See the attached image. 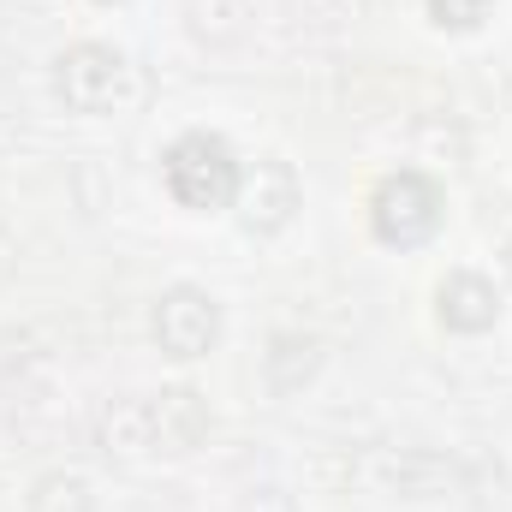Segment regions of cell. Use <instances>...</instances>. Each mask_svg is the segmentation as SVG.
I'll list each match as a JSON object with an SVG mask.
<instances>
[{
	"label": "cell",
	"instance_id": "6da1fadb",
	"mask_svg": "<svg viewBox=\"0 0 512 512\" xmlns=\"http://www.w3.org/2000/svg\"><path fill=\"white\" fill-rule=\"evenodd\" d=\"M239 149L221 137V131H179L161 155V185L179 209L191 215H215V209H233V191H239Z\"/></svg>",
	"mask_w": 512,
	"mask_h": 512
},
{
	"label": "cell",
	"instance_id": "7a4b0ae2",
	"mask_svg": "<svg viewBox=\"0 0 512 512\" xmlns=\"http://www.w3.org/2000/svg\"><path fill=\"white\" fill-rule=\"evenodd\" d=\"M48 90L66 114H84V120H108L131 102V60L114 42H72L54 54V72H48Z\"/></svg>",
	"mask_w": 512,
	"mask_h": 512
},
{
	"label": "cell",
	"instance_id": "3957f363",
	"mask_svg": "<svg viewBox=\"0 0 512 512\" xmlns=\"http://www.w3.org/2000/svg\"><path fill=\"white\" fill-rule=\"evenodd\" d=\"M441 221H447V191L429 173L393 167V173L376 179V191H370V233H376V245H387V251H423L441 233Z\"/></svg>",
	"mask_w": 512,
	"mask_h": 512
},
{
	"label": "cell",
	"instance_id": "277c9868",
	"mask_svg": "<svg viewBox=\"0 0 512 512\" xmlns=\"http://www.w3.org/2000/svg\"><path fill=\"white\" fill-rule=\"evenodd\" d=\"M221 304H215V292H203V286H191V280H179V286H167L155 304H149V340L161 346V358H173V364H197V358H209L215 346H221Z\"/></svg>",
	"mask_w": 512,
	"mask_h": 512
},
{
	"label": "cell",
	"instance_id": "5b68a950",
	"mask_svg": "<svg viewBox=\"0 0 512 512\" xmlns=\"http://www.w3.org/2000/svg\"><path fill=\"white\" fill-rule=\"evenodd\" d=\"M304 209V179L286 155H256L239 173V191H233V215L251 239H280Z\"/></svg>",
	"mask_w": 512,
	"mask_h": 512
},
{
	"label": "cell",
	"instance_id": "8992f818",
	"mask_svg": "<svg viewBox=\"0 0 512 512\" xmlns=\"http://www.w3.org/2000/svg\"><path fill=\"white\" fill-rule=\"evenodd\" d=\"M435 322L447 334H489L501 322V286L477 268H453L435 286Z\"/></svg>",
	"mask_w": 512,
	"mask_h": 512
},
{
	"label": "cell",
	"instance_id": "52a82bcc",
	"mask_svg": "<svg viewBox=\"0 0 512 512\" xmlns=\"http://www.w3.org/2000/svg\"><path fill=\"white\" fill-rule=\"evenodd\" d=\"M96 447L120 465L137 459H155L161 441H155V411H149V393H120L96 411Z\"/></svg>",
	"mask_w": 512,
	"mask_h": 512
},
{
	"label": "cell",
	"instance_id": "ba28073f",
	"mask_svg": "<svg viewBox=\"0 0 512 512\" xmlns=\"http://www.w3.org/2000/svg\"><path fill=\"white\" fill-rule=\"evenodd\" d=\"M149 411H155L161 453H197L215 429V411L197 387H161V393H149Z\"/></svg>",
	"mask_w": 512,
	"mask_h": 512
},
{
	"label": "cell",
	"instance_id": "9c48e42d",
	"mask_svg": "<svg viewBox=\"0 0 512 512\" xmlns=\"http://www.w3.org/2000/svg\"><path fill=\"white\" fill-rule=\"evenodd\" d=\"M256 30V0H185V36L209 54L245 48Z\"/></svg>",
	"mask_w": 512,
	"mask_h": 512
},
{
	"label": "cell",
	"instance_id": "30bf717a",
	"mask_svg": "<svg viewBox=\"0 0 512 512\" xmlns=\"http://www.w3.org/2000/svg\"><path fill=\"white\" fill-rule=\"evenodd\" d=\"M316 370H322V340L304 334V328H280L268 340V352H262V376H268V387L280 399L286 393H304V387L316 382Z\"/></svg>",
	"mask_w": 512,
	"mask_h": 512
},
{
	"label": "cell",
	"instance_id": "8fae6325",
	"mask_svg": "<svg viewBox=\"0 0 512 512\" xmlns=\"http://www.w3.org/2000/svg\"><path fill=\"white\" fill-rule=\"evenodd\" d=\"M24 512H96V495H90L84 477H72V471H48V477L30 483Z\"/></svg>",
	"mask_w": 512,
	"mask_h": 512
},
{
	"label": "cell",
	"instance_id": "7c38bea8",
	"mask_svg": "<svg viewBox=\"0 0 512 512\" xmlns=\"http://www.w3.org/2000/svg\"><path fill=\"white\" fill-rule=\"evenodd\" d=\"M423 12H429L435 30H447V36H471V30H483V24L495 18V0H423Z\"/></svg>",
	"mask_w": 512,
	"mask_h": 512
},
{
	"label": "cell",
	"instance_id": "4fadbf2b",
	"mask_svg": "<svg viewBox=\"0 0 512 512\" xmlns=\"http://www.w3.org/2000/svg\"><path fill=\"white\" fill-rule=\"evenodd\" d=\"M501 268H507V280H512V233H507V245H501Z\"/></svg>",
	"mask_w": 512,
	"mask_h": 512
},
{
	"label": "cell",
	"instance_id": "5bb4252c",
	"mask_svg": "<svg viewBox=\"0 0 512 512\" xmlns=\"http://www.w3.org/2000/svg\"><path fill=\"white\" fill-rule=\"evenodd\" d=\"M96 6H126V0H96Z\"/></svg>",
	"mask_w": 512,
	"mask_h": 512
}]
</instances>
